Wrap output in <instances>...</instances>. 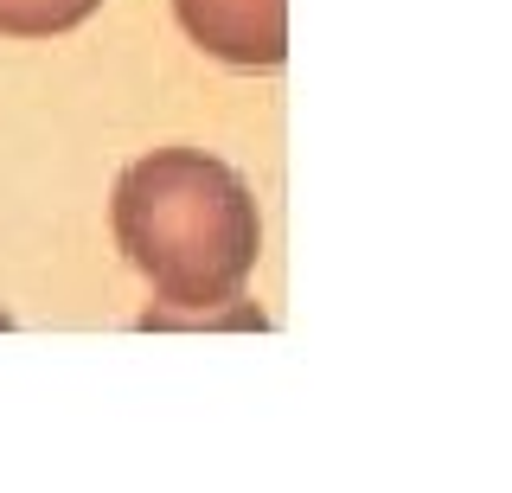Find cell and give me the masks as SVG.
Segmentation results:
<instances>
[{
  "mask_svg": "<svg viewBox=\"0 0 512 493\" xmlns=\"http://www.w3.org/2000/svg\"><path fill=\"white\" fill-rule=\"evenodd\" d=\"M109 218L135 276L180 314L231 308L263 257V218L244 173L205 148H154L122 167Z\"/></svg>",
  "mask_w": 512,
  "mask_h": 493,
  "instance_id": "cell-1",
  "label": "cell"
},
{
  "mask_svg": "<svg viewBox=\"0 0 512 493\" xmlns=\"http://www.w3.org/2000/svg\"><path fill=\"white\" fill-rule=\"evenodd\" d=\"M186 39L237 71H276L288 58V0H173Z\"/></svg>",
  "mask_w": 512,
  "mask_h": 493,
  "instance_id": "cell-2",
  "label": "cell"
},
{
  "mask_svg": "<svg viewBox=\"0 0 512 493\" xmlns=\"http://www.w3.org/2000/svg\"><path fill=\"white\" fill-rule=\"evenodd\" d=\"M103 0H0V39H58L84 26Z\"/></svg>",
  "mask_w": 512,
  "mask_h": 493,
  "instance_id": "cell-3",
  "label": "cell"
}]
</instances>
